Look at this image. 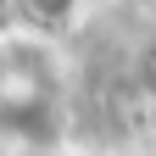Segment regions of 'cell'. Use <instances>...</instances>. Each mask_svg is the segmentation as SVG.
Segmentation results:
<instances>
[{
    "label": "cell",
    "mask_w": 156,
    "mask_h": 156,
    "mask_svg": "<svg viewBox=\"0 0 156 156\" xmlns=\"http://www.w3.org/2000/svg\"><path fill=\"white\" fill-rule=\"evenodd\" d=\"M78 6H84V0H17V11H23L28 23H39V28H67L78 17Z\"/></svg>",
    "instance_id": "6da1fadb"
}]
</instances>
